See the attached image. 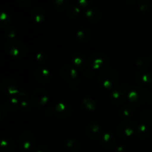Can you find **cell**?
<instances>
[{
  "instance_id": "5b68a950",
  "label": "cell",
  "mask_w": 152,
  "mask_h": 152,
  "mask_svg": "<svg viewBox=\"0 0 152 152\" xmlns=\"http://www.w3.org/2000/svg\"><path fill=\"white\" fill-rule=\"evenodd\" d=\"M139 6L140 9L144 10V9L148 8L149 3H148V0H139Z\"/></svg>"
},
{
  "instance_id": "3957f363",
  "label": "cell",
  "mask_w": 152,
  "mask_h": 152,
  "mask_svg": "<svg viewBox=\"0 0 152 152\" xmlns=\"http://www.w3.org/2000/svg\"><path fill=\"white\" fill-rule=\"evenodd\" d=\"M43 14H44V13H43V10L41 8L34 9L32 12L33 16L37 21H41L43 19Z\"/></svg>"
},
{
  "instance_id": "ba28073f",
  "label": "cell",
  "mask_w": 152,
  "mask_h": 152,
  "mask_svg": "<svg viewBox=\"0 0 152 152\" xmlns=\"http://www.w3.org/2000/svg\"><path fill=\"white\" fill-rule=\"evenodd\" d=\"M19 4H22L24 7H28L31 4V0H19Z\"/></svg>"
},
{
  "instance_id": "52a82bcc",
  "label": "cell",
  "mask_w": 152,
  "mask_h": 152,
  "mask_svg": "<svg viewBox=\"0 0 152 152\" xmlns=\"http://www.w3.org/2000/svg\"><path fill=\"white\" fill-rule=\"evenodd\" d=\"M79 11H80V10H79L78 7L73 6V7H70V9L68 10V13L71 15H77L79 13Z\"/></svg>"
},
{
  "instance_id": "277c9868",
  "label": "cell",
  "mask_w": 152,
  "mask_h": 152,
  "mask_svg": "<svg viewBox=\"0 0 152 152\" xmlns=\"http://www.w3.org/2000/svg\"><path fill=\"white\" fill-rule=\"evenodd\" d=\"M10 21V17L4 13H0V25H5Z\"/></svg>"
},
{
  "instance_id": "8992f818",
  "label": "cell",
  "mask_w": 152,
  "mask_h": 152,
  "mask_svg": "<svg viewBox=\"0 0 152 152\" xmlns=\"http://www.w3.org/2000/svg\"><path fill=\"white\" fill-rule=\"evenodd\" d=\"M92 0H78V2L82 7H87L91 3Z\"/></svg>"
},
{
  "instance_id": "7a4b0ae2",
  "label": "cell",
  "mask_w": 152,
  "mask_h": 152,
  "mask_svg": "<svg viewBox=\"0 0 152 152\" xmlns=\"http://www.w3.org/2000/svg\"><path fill=\"white\" fill-rule=\"evenodd\" d=\"M69 0H55V6L59 10H62L68 6Z\"/></svg>"
},
{
  "instance_id": "6da1fadb",
  "label": "cell",
  "mask_w": 152,
  "mask_h": 152,
  "mask_svg": "<svg viewBox=\"0 0 152 152\" xmlns=\"http://www.w3.org/2000/svg\"><path fill=\"white\" fill-rule=\"evenodd\" d=\"M86 15L88 18H90L91 19H93V20H96L99 18L100 16V13L99 12V10L96 8H91L89 10H88Z\"/></svg>"
}]
</instances>
